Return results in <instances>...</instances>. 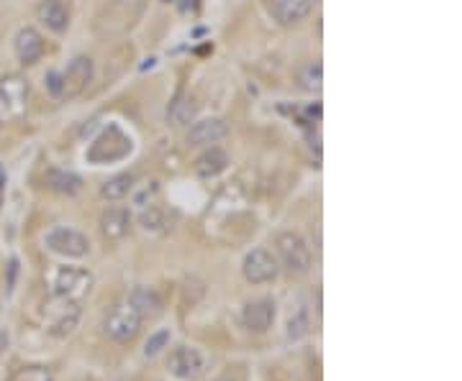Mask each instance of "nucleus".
<instances>
[{
	"instance_id": "nucleus-1",
	"label": "nucleus",
	"mask_w": 462,
	"mask_h": 381,
	"mask_svg": "<svg viewBox=\"0 0 462 381\" xmlns=\"http://www.w3.org/2000/svg\"><path fill=\"white\" fill-rule=\"evenodd\" d=\"M275 259L288 274H295V277H303L313 266V253H311L308 241L295 231L277 233V238H275Z\"/></svg>"
},
{
	"instance_id": "nucleus-2",
	"label": "nucleus",
	"mask_w": 462,
	"mask_h": 381,
	"mask_svg": "<svg viewBox=\"0 0 462 381\" xmlns=\"http://www.w3.org/2000/svg\"><path fill=\"white\" fill-rule=\"evenodd\" d=\"M93 274L83 266H57L50 274V292L54 299L83 302L93 292Z\"/></svg>"
},
{
	"instance_id": "nucleus-3",
	"label": "nucleus",
	"mask_w": 462,
	"mask_h": 381,
	"mask_svg": "<svg viewBox=\"0 0 462 381\" xmlns=\"http://www.w3.org/2000/svg\"><path fill=\"white\" fill-rule=\"evenodd\" d=\"M44 246L50 253L68 261H80L90 256V238L69 226H51L50 231L44 233Z\"/></svg>"
},
{
	"instance_id": "nucleus-4",
	"label": "nucleus",
	"mask_w": 462,
	"mask_h": 381,
	"mask_svg": "<svg viewBox=\"0 0 462 381\" xmlns=\"http://www.w3.org/2000/svg\"><path fill=\"white\" fill-rule=\"evenodd\" d=\"M141 325H144V317L139 315L137 310L131 307L129 299L113 305L105 313V317H103V331H105V335L111 341H116V343H131L139 335V331H141Z\"/></svg>"
},
{
	"instance_id": "nucleus-5",
	"label": "nucleus",
	"mask_w": 462,
	"mask_h": 381,
	"mask_svg": "<svg viewBox=\"0 0 462 381\" xmlns=\"http://www.w3.org/2000/svg\"><path fill=\"white\" fill-rule=\"evenodd\" d=\"M205 368H208L205 356L193 346H177L168 356V371H170L172 379L198 381L205 374Z\"/></svg>"
},
{
	"instance_id": "nucleus-6",
	"label": "nucleus",
	"mask_w": 462,
	"mask_h": 381,
	"mask_svg": "<svg viewBox=\"0 0 462 381\" xmlns=\"http://www.w3.org/2000/svg\"><path fill=\"white\" fill-rule=\"evenodd\" d=\"M241 274H244V279L249 284H270L277 279V274H280V264H277V259H275L273 251L267 249H252L247 251V256H244V261H241Z\"/></svg>"
},
{
	"instance_id": "nucleus-7",
	"label": "nucleus",
	"mask_w": 462,
	"mask_h": 381,
	"mask_svg": "<svg viewBox=\"0 0 462 381\" xmlns=\"http://www.w3.org/2000/svg\"><path fill=\"white\" fill-rule=\"evenodd\" d=\"M262 3H265L267 16L273 18L277 26H285V29L306 21L316 8V0H262Z\"/></svg>"
},
{
	"instance_id": "nucleus-8",
	"label": "nucleus",
	"mask_w": 462,
	"mask_h": 381,
	"mask_svg": "<svg viewBox=\"0 0 462 381\" xmlns=\"http://www.w3.org/2000/svg\"><path fill=\"white\" fill-rule=\"evenodd\" d=\"M93 75H95V65L93 59L80 54L75 57L68 65V69L62 72V98H77L87 90V84L93 83Z\"/></svg>"
},
{
	"instance_id": "nucleus-9",
	"label": "nucleus",
	"mask_w": 462,
	"mask_h": 381,
	"mask_svg": "<svg viewBox=\"0 0 462 381\" xmlns=\"http://www.w3.org/2000/svg\"><path fill=\"white\" fill-rule=\"evenodd\" d=\"M275 317H277V305L275 299L270 297H259V299H249L241 310V323L244 328L255 335H262L273 328Z\"/></svg>"
},
{
	"instance_id": "nucleus-10",
	"label": "nucleus",
	"mask_w": 462,
	"mask_h": 381,
	"mask_svg": "<svg viewBox=\"0 0 462 381\" xmlns=\"http://www.w3.org/2000/svg\"><path fill=\"white\" fill-rule=\"evenodd\" d=\"M26 100H29V83L11 72L0 77V108L11 116H21L26 111Z\"/></svg>"
},
{
	"instance_id": "nucleus-11",
	"label": "nucleus",
	"mask_w": 462,
	"mask_h": 381,
	"mask_svg": "<svg viewBox=\"0 0 462 381\" xmlns=\"http://www.w3.org/2000/svg\"><path fill=\"white\" fill-rule=\"evenodd\" d=\"M131 226H134V216L123 205H108L101 213V233L108 244L123 241L131 233Z\"/></svg>"
},
{
	"instance_id": "nucleus-12",
	"label": "nucleus",
	"mask_w": 462,
	"mask_h": 381,
	"mask_svg": "<svg viewBox=\"0 0 462 381\" xmlns=\"http://www.w3.org/2000/svg\"><path fill=\"white\" fill-rule=\"evenodd\" d=\"M14 51H16V59L21 65L34 66L44 57V51H47L44 36L36 31L34 26H23L14 36Z\"/></svg>"
},
{
	"instance_id": "nucleus-13",
	"label": "nucleus",
	"mask_w": 462,
	"mask_h": 381,
	"mask_svg": "<svg viewBox=\"0 0 462 381\" xmlns=\"http://www.w3.org/2000/svg\"><path fill=\"white\" fill-rule=\"evenodd\" d=\"M36 18L47 31L65 33L69 29V21H72L69 0H41L36 5Z\"/></svg>"
},
{
	"instance_id": "nucleus-14",
	"label": "nucleus",
	"mask_w": 462,
	"mask_h": 381,
	"mask_svg": "<svg viewBox=\"0 0 462 381\" xmlns=\"http://www.w3.org/2000/svg\"><path fill=\"white\" fill-rule=\"evenodd\" d=\"M229 126L223 118H198L193 120L188 128V144L190 146H216L222 138H226Z\"/></svg>"
},
{
	"instance_id": "nucleus-15",
	"label": "nucleus",
	"mask_w": 462,
	"mask_h": 381,
	"mask_svg": "<svg viewBox=\"0 0 462 381\" xmlns=\"http://www.w3.org/2000/svg\"><path fill=\"white\" fill-rule=\"evenodd\" d=\"M229 164H231V159H229V154H226L222 146H205V149L195 156L193 172H195L198 177H204V180H213V177L223 174V172L229 169Z\"/></svg>"
},
{
	"instance_id": "nucleus-16",
	"label": "nucleus",
	"mask_w": 462,
	"mask_h": 381,
	"mask_svg": "<svg viewBox=\"0 0 462 381\" xmlns=\"http://www.w3.org/2000/svg\"><path fill=\"white\" fill-rule=\"evenodd\" d=\"M44 184L47 190L57 192V195H65V198H75L80 190H83V177L69 172V169H59V166H50L44 172Z\"/></svg>"
},
{
	"instance_id": "nucleus-17",
	"label": "nucleus",
	"mask_w": 462,
	"mask_h": 381,
	"mask_svg": "<svg viewBox=\"0 0 462 381\" xmlns=\"http://www.w3.org/2000/svg\"><path fill=\"white\" fill-rule=\"evenodd\" d=\"M313 328V317H311V307L303 297H298L291 305V313H288V323H285V335L288 341L298 343L303 341L308 332Z\"/></svg>"
},
{
	"instance_id": "nucleus-18",
	"label": "nucleus",
	"mask_w": 462,
	"mask_h": 381,
	"mask_svg": "<svg viewBox=\"0 0 462 381\" xmlns=\"http://www.w3.org/2000/svg\"><path fill=\"white\" fill-rule=\"evenodd\" d=\"M62 307L59 313L50 320V332L54 338H68L72 332L77 331L80 325V317H83V310H80V302H65V299H57Z\"/></svg>"
},
{
	"instance_id": "nucleus-19",
	"label": "nucleus",
	"mask_w": 462,
	"mask_h": 381,
	"mask_svg": "<svg viewBox=\"0 0 462 381\" xmlns=\"http://www.w3.org/2000/svg\"><path fill=\"white\" fill-rule=\"evenodd\" d=\"M129 302H131V307L137 310L139 315L144 317V320H149V317H157L162 310H165V305H162V297H159V292L154 289V287H147V284H137L131 292H129Z\"/></svg>"
},
{
	"instance_id": "nucleus-20",
	"label": "nucleus",
	"mask_w": 462,
	"mask_h": 381,
	"mask_svg": "<svg viewBox=\"0 0 462 381\" xmlns=\"http://www.w3.org/2000/svg\"><path fill=\"white\" fill-rule=\"evenodd\" d=\"M134 184H137L134 172H119V174L108 177V180L101 184V198L108 199V202H119V199L131 195Z\"/></svg>"
},
{
	"instance_id": "nucleus-21",
	"label": "nucleus",
	"mask_w": 462,
	"mask_h": 381,
	"mask_svg": "<svg viewBox=\"0 0 462 381\" xmlns=\"http://www.w3.org/2000/svg\"><path fill=\"white\" fill-rule=\"evenodd\" d=\"M139 226H141V231L149 233V235H159V233H165L170 228V220H168V213L162 208L147 205L139 213Z\"/></svg>"
},
{
	"instance_id": "nucleus-22",
	"label": "nucleus",
	"mask_w": 462,
	"mask_h": 381,
	"mask_svg": "<svg viewBox=\"0 0 462 381\" xmlns=\"http://www.w3.org/2000/svg\"><path fill=\"white\" fill-rule=\"evenodd\" d=\"M168 120H170L175 128H180V126H190L193 120H195V102L186 95H180V98L172 102L170 108H168Z\"/></svg>"
},
{
	"instance_id": "nucleus-23",
	"label": "nucleus",
	"mask_w": 462,
	"mask_h": 381,
	"mask_svg": "<svg viewBox=\"0 0 462 381\" xmlns=\"http://www.w3.org/2000/svg\"><path fill=\"white\" fill-rule=\"evenodd\" d=\"M298 83L308 93H319L322 90V83H324V69H322V62H308L301 72H298Z\"/></svg>"
},
{
	"instance_id": "nucleus-24",
	"label": "nucleus",
	"mask_w": 462,
	"mask_h": 381,
	"mask_svg": "<svg viewBox=\"0 0 462 381\" xmlns=\"http://www.w3.org/2000/svg\"><path fill=\"white\" fill-rule=\"evenodd\" d=\"M170 341H172L170 328H159V331H154L152 335H149V341L144 343V356H147V359L159 356L162 350L170 349Z\"/></svg>"
},
{
	"instance_id": "nucleus-25",
	"label": "nucleus",
	"mask_w": 462,
	"mask_h": 381,
	"mask_svg": "<svg viewBox=\"0 0 462 381\" xmlns=\"http://www.w3.org/2000/svg\"><path fill=\"white\" fill-rule=\"evenodd\" d=\"M157 195H159V184L157 182L134 184V190H131V202H134L137 208H147V205H154Z\"/></svg>"
},
{
	"instance_id": "nucleus-26",
	"label": "nucleus",
	"mask_w": 462,
	"mask_h": 381,
	"mask_svg": "<svg viewBox=\"0 0 462 381\" xmlns=\"http://www.w3.org/2000/svg\"><path fill=\"white\" fill-rule=\"evenodd\" d=\"M11 381H54L47 366H23L11 377Z\"/></svg>"
},
{
	"instance_id": "nucleus-27",
	"label": "nucleus",
	"mask_w": 462,
	"mask_h": 381,
	"mask_svg": "<svg viewBox=\"0 0 462 381\" xmlns=\"http://www.w3.org/2000/svg\"><path fill=\"white\" fill-rule=\"evenodd\" d=\"M44 90L50 93L51 98H62V72H57V69L47 72V77H44Z\"/></svg>"
},
{
	"instance_id": "nucleus-28",
	"label": "nucleus",
	"mask_w": 462,
	"mask_h": 381,
	"mask_svg": "<svg viewBox=\"0 0 462 381\" xmlns=\"http://www.w3.org/2000/svg\"><path fill=\"white\" fill-rule=\"evenodd\" d=\"M216 381H234V379H229V377H222V379H216Z\"/></svg>"
}]
</instances>
